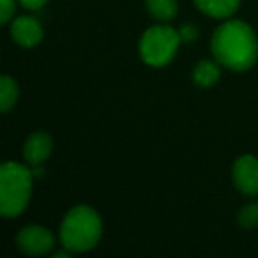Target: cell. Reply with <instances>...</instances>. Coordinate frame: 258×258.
<instances>
[{"label":"cell","mask_w":258,"mask_h":258,"mask_svg":"<svg viewBox=\"0 0 258 258\" xmlns=\"http://www.w3.org/2000/svg\"><path fill=\"white\" fill-rule=\"evenodd\" d=\"M214 58L232 71H247L258 58L254 30L240 20H230L214 32L211 41Z\"/></svg>","instance_id":"1"},{"label":"cell","mask_w":258,"mask_h":258,"mask_svg":"<svg viewBox=\"0 0 258 258\" xmlns=\"http://www.w3.org/2000/svg\"><path fill=\"white\" fill-rule=\"evenodd\" d=\"M103 235V223L92 207L78 205L66 214L60 225V242L68 251L83 253L96 247Z\"/></svg>","instance_id":"2"},{"label":"cell","mask_w":258,"mask_h":258,"mask_svg":"<svg viewBox=\"0 0 258 258\" xmlns=\"http://www.w3.org/2000/svg\"><path fill=\"white\" fill-rule=\"evenodd\" d=\"M34 173L25 165L8 161L0 168V212L4 218H16L27 209L32 195Z\"/></svg>","instance_id":"3"},{"label":"cell","mask_w":258,"mask_h":258,"mask_svg":"<svg viewBox=\"0 0 258 258\" xmlns=\"http://www.w3.org/2000/svg\"><path fill=\"white\" fill-rule=\"evenodd\" d=\"M182 43L180 34L168 25H154L144 32L140 39V57L147 66L163 68L173 58Z\"/></svg>","instance_id":"4"},{"label":"cell","mask_w":258,"mask_h":258,"mask_svg":"<svg viewBox=\"0 0 258 258\" xmlns=\"http://www.w3.org/2000/svg\"><path fill=\"white\" fill-rule=\"evenodd\" d=\"M16 244L25 254L39 256V254H46L53 249L55 237L44 226L32 225L20 230V233L16 235Z\"/></svg>","instance_id":"5"},{"label":"cell","mask_w":258,"mask_h":258,"mask_svg":"<svg viewBox=\"0 0 258 258\" xmlns=\"http://www.w3.org/2000/svg\"><path fill=\"white\" fill-rule=\"evenodd\" d=\"M233 182L247 197L258 195V159L254 156H240L233 163Z\"/></svg>","instance_id":"6"},{"label":"cell","mask_w":258,"mask_h":258,"mask_svg":"<svg viewBox=\"0 0 258 258\" xmlns=\"http://www.w3.org/2000/svg\"><path fill=\"white\" fill-rule=\"evenodd\" d=\"M43 27L32 16H20L11 23V37L23 48H34L43 41Z\"/></svg>","instance_id":"7"},{"label":"cell","mask_w":258,"mask_h":258,"mask_svg":"<svg viewBox=\"0 0 258 258\" xmlns=\"http://www.w3.org/2000/svg\"><path fill=\"white\" fill-rule=\"evenodd\" d=\"M51 151H53V142L51 137L44 131H36L25 140L23 145V158L30 166L43 165L48 158H50Z\"/></svg>","instance_id":"8"},{"label":"cell","mask_w":258,"mask_h":258,"mask_svg":"<svg viewBox=\"0 0 258 258\" xmlns=\"http://www.w3.org/2000/svg\"><path fill=\"white\" fill-rule=\"evenodd\" d=\"M240 0H195V6L212 18H228L239 9Z\"/></svg>","instance_id":"9"},{"label":"cell","mask_w":258,"mask_h":258,"mask_svg":"<svg viewBox=\"0 0 258 258\" xmlns=\"http://www.w3.org/2000/svg\"><path fill=\"white\" fill-rule=\"evenodd\" d=\"M219 62H212V60H202L195 66L193 69V82L198 87H212L216 82L219 80Z\"/></svg>","instance_id":"10"},{"label":"cell","mask_w":258,"mask_h":258,"mask_svg":"<svg viewBox=\"0 0 258 258\" xmlns=\"http://www.w3.org/2000/svg\"><path fill=\"white\" fill-rule=\"evenodd\" d=\"M147 9L152 18L165 23L175 18L179 6H177V0H147Z\"/></svg>","instance_id":"11"},{"label":"cell","mask_w":258,"mask_h":258,"mask_svg":"<svg viewBox=\"0 0 258 258\" xmlns=\"http://www.w3.org/2000/svg\"><path fill=\"white\" fill-rule=\"evenodd\" d=\"M18 101V85L13 78L4 75L0 78V110L9 111Z\"/></svg>","instance_id":"12"},{"label":"cell","mask_w":258,"mask_h":258,"mask_svg":"<svg viewBox=\"0 0 258 258\" xmlns=\"http://www.w3.org/2000/svg\"><path fill=\"white\" fill-rule=\"evenodd\" d=\"M239 223L244 228H256L258 226V202H251V204L244 205L239 212Z\"/></svg>","instance_id":"13"},{"label":"cell","mask_w":258,"mask_h":258,"mask_svg":"<svg viewBox=\"0 0 258 258\" xmlns=\"http://www.w3.org/2000/svg\"><path fill=\"white\" fill-rule=\"evenodd\" d=\"M15 0H0V23L11 22L13 15H15Z\"/></svg>","instance_id":"14"},{"label":"cell","mask_w":258,"mask_h":258,"mask_svg":"<svg viewBox=\"0 0 258 258\" xmlns=\"http://www.w3.org/2000/svg\"><path fill=\"white\" fill-rule=\"evenodd\" d=\"M179 34H180V39H182L184 43H193V41L198 37V29L195 25H191V23H186V25L180 27Z\"/></svg>","instance_id":"15"},{"label":"cell","mask_w":258,"mask_h":258,"mask_svg":"<svg viewBox=\"0 0 258 258\" xmlns=\"http://www.w3.org/2000/svg\"><path fill=\"white\" fill-rule=\"evenodd\" d=\"M48 0H20V4L23 6L25 9H32V11H36V9H41L44 4H46Z\"/></svg>","instance_id":"16"}]
</instances>
